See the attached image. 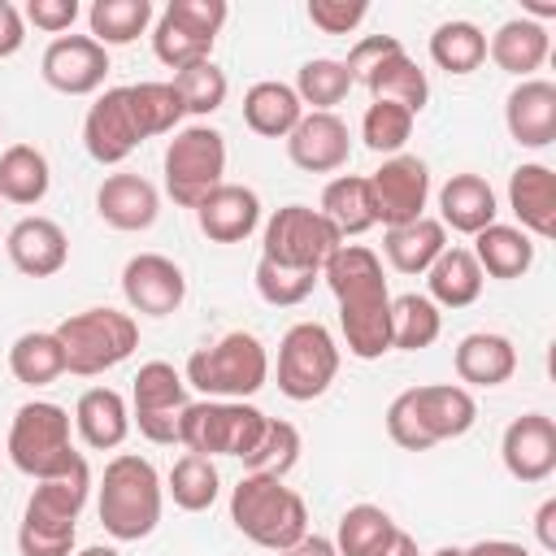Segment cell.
<instances>
[{"mask_svg": "<svg viewBox=\"0 0 556 556\" xmlns=\"http://www.w3.org/2000/svg\"><path fill=\"white\" fill-rule=\"evenodd\" d=\"M321 278L339 304L348 352L356 361H378L382 352H391V291H387L378 252L365 243H339Z\"/></svg>", "mask_w": 556, "mask_h": 556, "instance_id": "1", "label": "cell"}, {"mask_svg": "<svg viewBox=\"0 0 556 556\" xmlns=\"http://www.w3.org/2000/svg\"><path fill=\"white\" fill-rule=\"evenodd\" d=\"M478 421V404L456 382H430L408 387L387 404V434L404 452H430L443 439L469 434Z\"/></svg>", "mask_w": 556, "mask_h": 556, "instance_id": "2", "label": "cell"}, {"mask_svg": "<svg viewBox=\"0 0 556 556\" xmlns=\"http://www.w3.org/2000/svg\"><path fill=\"white\" fill-rule=\"evenodd\" d=\"M91 495V469L87 460L70 465L56 478H43L22 513L17 526V547L22 556H74V534H78V513Z\"/></svg>", "mask_w": 556, "mask_h": 556, "instance_id": "3", "label": "cell"}, {"mask_svg": "<svg viewBox=\"0 0 556 556\" xmlns=\"http://www.w3.org/2000/svg\"><path fill=\"white\" fill-rule=\"evenodd\" d=\"M161 500H165V486H161V473L148 456L139 452H122L104 465V478H100V526L117 539V543H139L156 530L161 521Z\"/></svg>", "mask_w": 556, "mask_h": 556, "instance_id": "4", "label": "cell"}, {"mask_svg": "<svg viewBox=\"0 0 556 556\" xmlns=\"http://www.w3.org/2000/svg\"><path fill=\"white\" fill-rule=\"evenodd\" d=\"M230 521L243 539H252L256 547L282 552L295 539L308 534V508L304 500L269 473H243L230 491Z\"/></svg>", "mask_w": 556, "mask_h": 556, "instance_id": "5", "label": "cell"}, {"mask_svg": "<svg viewBox=\"0 0 556 556\" xmlns=\"http://www.w3.org/2000/svg\"><path fill=\"white\" fill-rule=\"evenodd\" d=\"M269 378V352L256 334L230 330L208 348L187 356V387L204 391V400H248Z\"/></svg>", "mask_w": 556, "mask_h": 556, "instance_id": "6", "label": "cell"}, {"mask_svg": "<svg viewBox=\"0 0 556 556\" xmlns=\"http://www.w3.org/2000/svg\"><path fill=\"white\" fill-rule=\"evenodd\" d=\"M52 334L65 352V374H78V378H96V374L122 365L139 348V321L117 308L70 313Z\"/></svg>", "mask_w": 556, "mask_h": 556, "instance_id": "7", "label": "cell"}, {"mask_svg": "<svg viewBox=\"0 0 556 556\" xmlns=\"http://www.w3.org/2000/svg\"><path fill=\"white\" fill-rule=\"evenodd\" d=\"M9 460L35 482L56 478L70 465H78L83 452H74V443H70V413L52 400L22 404L9 426Z\"/></svg>", "mask_w": 556, "mask_h": 556, "instance_id": "8", "label": "cell"}, {"mask_svg": "<svg viewBox=\"0 0 556 556\" xmlns=\"http://www.w3.org/2000/svg\"><path fill=\"white\" fill-rule=\"evenodd\" d=\"M265 413L243 404V400H200L182 408L178 421V443L195 456H248L265 430Z\"/></svg>", "mask_w": 556, "mask_h": 556, "instance_id": "9", "label": "cell"}, {"mask_svg": "<svg viewBox=\"0 0 556 556\" xmlns=\"http://www.w3.org/2000/svg\"><path fill=\"white\" fill-rule=\"evenodd\" d=\"M339 230L308 204H282L269 222H265V239H261V256L300 274H317L326 269V261L339 252Z\"/></svg>", "mask_w": 556, "mask_h": 556, "instance_id": "10", "label": "cell"}, {"mask_svg": "<svg viewBox=\"0 0 556 556\" xmlns=\"http://www.w3.org/2000/svg\"><path fill=\"white\" fill-rule=\"evenodd\" d=\"M165 191L174 195V204L195 208L213 187H222L226 178V139L213 126H182L174 130V139L165 143Z\"/></svg>", "mask_w": 556, "mask_h": 556, "instance_id": "11", "label": "cell"}, {"mask_svg": "<svg viewBox=\"0 0 556 556\" xmlns=\"http://www.w3.org/2000/svg\"><path fill=\"white\" fill-rule=\"evenodd\" d=\"M339 374V343L321 321H295L278 343V391L295 404L330 391Z\"/></svg>", "mask_w": 556, "mask_h": 556, "instance_id": "12", "label": "cell"}, {"mask_svg": "<svg viewBox=\"0 0 556 556\" xmlns=\"http://www.w3.org/2000/svg\"><path fill=\"white\" fill-rule=\"evenodd\" d=\"M130 421L148 443H178V421L187 408V378L169 361H148L130 387Z\"/></svg>", "mask_w": 556, "mask_h": 556, "instance_id": "13", "label": "cell"}, {"mask_svg": "<svg viewBox=\"0 0 556 556\" xmlns=\"http://www.w3.org/2000/svg\"><path fill=\"white\" fill-rule=\"evenodd\" d=\"M369 204H374V222L391 226H408L417 217H426V200H430V169L421 156H387L369 178Z\"/></svg>", "mask_w": 556, "mask_h": 556, "instance_id": "14", "label": "cell"}, {"mask_svg": "<svg viewBox=\"0 0 556 556\" xmlns=\"http://www.w3.org/2000/svg\"><path fill=\"white\" fill-rule=\"evenodd\" d=\"M143 139H148V135H143L139 117H135L130 87H109L104 96H96V104H91L87 117H83V148H87L91 161L117 165V161H126Z\"/></svg>", "mask_w": 556, "mask_h": 556, "instance_id": "15", "label": "cell"}, {"mask_svg": "<svg viewBox=\"0 0 556 556\" xmlns=\"http://www.w3.org/2000/svg\"><path fill=\"white\" fill-rule=\"evenodd\" d=\"M39 74L61 96H91L109 78V48H100L91 35H56L43 48Z\"/></svg>", "mask_w": 556, "mask_h": 556, "instance_id": "16", "label": "cell"}, {"mask_svg": "<svg viewBox=\"0 0 556 556\" xmlns=\"http://www.w3.org/2000/svg\"><path fill=\"white\" fill-rule=\"evenodd\" d=\"M122 295H126V304H130L135 313H143V317H169V313H178L182 300H187V278H182V269H178L169 256H161V252H139V256H130L126 269H122Z\"/></svg>", "mask_w": 556, "mask_h": 556, "instance_id": "17", "label": "cell"}, {"mask_svg": "<svg viewBox=\"0 0 556 556\" xmlns=\"http://www.w3.org/2000/svg\"><path fill=\"white\" fill-rule=\"evenodd\" d=\"M500 460L517 482H543L556 473V421L547 413H521L504 426Z\"/></svg>", "mask_w": 556, "mask_h": 556, "instance_id": "18", "label": "cell"}, {"mask_svg": "<svg viewBox=\"0 0 556 556\" xmlns=\"http://www.w3.org/2000/svg\"><path fill=\"white\" fill-rule=\"evenodd\" d=\"M287 156L304 174H334L352 156V135L339 113H304L287 135Z\"/></svg>", "mask_w": 556, "mask_h": 556, "instance_id": "19", "label": "cell"}, {"mask_svg": "<svg viewBox=\"0 0 556 556\" xmlns=\"http://www.w3.org/2000/svg\"><path fill=\"white\" fill-rule=\"evenodd\" d=\"M504 126L521 148L556 143V83L521 78L504 100Z\"/></svg>", "mask_w": 556, "mask_h": 556, "instance_id": "20", "label": "cell"}, {"mask_svg": "<svg viewBox=\"0 0 556 556\" xmlns=\"http://www.w3.org/2000/svg\"><path fill=\"white\" fill-rule=\"evenodd\" d=\"M195 222L213 243H243L261 226V195L243 182H222L195 204Z\"/></svg>", "mask_w": 556, "mask_h": 556, "instance_id": "21", "label": "cell"}, {"mask_svg": "<svg viewBox=\"0 0 556 556\" xmlns=\"http://www.w3.org/2000/svg\"><path fill=\"white\" fill-rule=\"evenodd\" d=\"M4 252H9V261H13L17 274H26V278H52L70 261V239H65V230L52 217H22L9 230Z\"/></svg>", "mask_w": 556, "mask_h": 556, "instance_id": "22", "label": "cell"}, {"mask_svg": "<svg viewBox=\"0 0 556 556\" xmlns=\"http://www.w3.org/2000/svg\"><path fill=\"white\" fill-rule=\"evenodd\" d=\"M96 213L113 230H148L161 213V195L143 174H109L96 191Z\"/></svg>", "mask_w": 556, "mask_h": 556, "instance_id": "23", "label": "cell"}, {"mask_svg": "<svg viewBox=\"0 0 556 556\" xmlns=\"http://www.w3.org/2000/svg\"><path fill=\"white\" fill-rule=\"evenodd\" d=\"M508 208L517 213L521 230L534 239L556 235V174L539 161H526L508 178Z\"/></svg>", "mask_w": 556, "mask_h": 556, "instance_id": "24", "label": "cell"}, {"mask_svg": "<svg viewBox=\"0 0 556 556\" xmlns=\"http://www.w3.org/2000/svg\"><path fill=\"white\" fill-rule=\"evenodd\" d=\"M452 365H456V378L469 382V387H500L517 374V348H513L508 334L473 330L456 343Z\"/></svg>", "mask_w": 556, "mask_h": 556, "instance_id": "25", "label": "cell"}, {"mask_svg": "<svg viewBox=\"0 0 556 556\" xmlns=\"http://www.w3.org/2000/svg\"><path fill=\"white\" fill-rule=\"evenodd\" d=\"M500 204H495V191L482 174H452L443 187H439V222L460 230V235H478L495 222Z\"/></svg>", "mask_w": 556, "mask_h": 556, "instance_id": "26", "label": "cell"}, {"mask_svg": "<svg viewBox=\"0 0 556 556\" xmlns=\"http://www.w3.org/2000/svg\"><path fill=\"white\" fill-rule=\"evenodd\" d=\"M552 52V39H547V26L543 22H530V17H508L491 39H486V56L513 74V78H530Z\"/></svg>", "mask_w": 556, "mask_h": 556, "instance_id": "27", "label": "cell"}, {"mask_svg": "<svg viewBox=\"0 0 556 556\" xmlns=\"http://www.w3.org/2000/svg\"><path fill=\"white\" fill-rule=\"evenodd\" d=\"M74 426H78V434H83L87 447L109 452V447H117L130 434V408H126L122 391H113V387H87L78 395V404H74Z\"/></svg>", "mask_w": 556, "mask_h": 556, "instance_id": "28", "label": "cell"}, {"mask_svg": "<svg viewBox=\"0 0 556 556\" xmlns=\"http://www.w3.org/2000/svg\"><path fill=\"white\" fill-rule=\"evenodd\" d=\"M300 117H304V104H300L295 87H287V83H278V78L252 83V87L243 91V122H248V130H256L261 139H287Z\"/></svg>", "mask_w": 556, "mask_h": 556, "instance_id": "29", "label": "cell"}, {"mask_svg": "<svg viewBox=\"0 0 556 556\" xmlns=\"http://www.w3.org/2000/svg\"><path fill=\"white\" fill-rule=\"evenodd\" d=\"M469 252H473L478 269L500 282H513L534 265V239L521 226H504V222H491L486 230H478Z\"/></svg>", "mask_w": 556, "mask_h": 556, "instance_id": "30", "label": "cell"}, {"mask_svg": "<svg viewBox=\"0 0 556 556\" xmlns=\"http://www.w3.org/2000/svg\"><path fill=\"white\" fill-rule=\"evenodd\" d=\"M482 282H486V274L478 269L469 248H443L439 261L426 269V287H430L426 300L443 304V308H469L482 295Z\"/></svg>", "mask_w": 556, "mask_h": 556, "instance_id": "31", "label": "cell"}, {"mask_svg": "<svg viewBox=\"0 0 556 556\" xmlns=\"http://www.w3.org/2000/svg\"><path fill=\"white\" fill-rule=\"evenodd\" d=\"M443 248H447V226L439 217H417V222L391 226L382 235V252H387L391 269H400V274H426Z\"/></svg>", "mask_w": 556, "mask_h": 556, "instance_id": "32", "label": "cell"}, {"mask_svg": "<svg viewBox=\"0 0 556 556\" xmlns=\"http://www.w3.org/2000/svg\"><path fill=\"white\" fill-rule=\"evenodd\" d=\"M48 187H52V169L35 143H9L0 152V200L26 208V204H39Z\"/></svg>", "mask_w": 556, "mask_h": 556, "instance_id": "33", "label": "cell"}, {"mask_svg": "<svg viewBox=\"0 0 556 556\" xmlns=\"http://www.w3.org/2000/svg\"><path fill=\"white\" fill-rule=\"evenodd\" d=\"M317 213L339 230V239L365 235L369 226H378V222H374V204H369V182L356 178V174L330 178L326 191H321V208H317Z\"/></svg>", "mask_w": 556, "mask_h": 556, "instance_id": "34", "label": "cell"}, {"mask_svg": "<svg viewBox=\"0 0 556 556\" xmlns=\"http://www.w3.org/2000/svg\"><path fill=\"white\" fill-rule=\"evenodd\" d=\"M9 374L22 387H48L65 374V352L52 330H26L9 348Z\"/></svg>", "mask_w": 556, "mask_h": 556, "instance_id": "35", "label": "cell"}, {"mask_svg": "<svg viewBox=\"0 0 556 556\" xmlns=\"http://www.w3.org/2000/svg\"><path fill=\"white\" fill-rule=\"evenodd\" d=\"M369 91H374V100H391V104H404L413 117L426 109V100H430V83H426V70L400 48L395 56H387L374 74H369V83H365Z\"/></svg>", "mask_w": 556, "mask_h": 556, "instance_id": "36", "label": "cell"}, {"mask_svg": "<svg viewBox=\"0 0 556 556\" xmlns=\"http://www.w3.org/2000/svg\"><path fill=\"white\" fill-rule=\"evenodd\" d=\"M395 530H400V526L391 521L387 508H378V504H352V508L339 517L334 552H339V556H378V552L391 543Z\"/></svg>", "mask_w": 556, "mask_h": 556, "instance_id": "37", "label": "cell"}, {"mask_svg": "<svg viewBox=\"0 0 556 556\" xmlns=\"http://www.w3.org/2000/svg\"><path fill=\"white\" fill-rule=\"evenodd\" d=\"M87 26L100 48H122V43H135L152 26V4L148 0H96L87 9Z\"/></svg>", "mask_w": 556, "mask_h": 556, "instance_id": "38", "label": "cell"}, {"mask_svg": "<svg viewBox=\"0 0 556 556\" xmlns=\"http://www.w3.org/2000/svg\"><path fill=\"white\" fill-rule=\"evenodd\" d=\"M443 334V313L426 295L408 291L391 300V348L400 352H421Z\"/></svg>", "mask_w": 556, "mask_h": 556, "instance_id": "39", "label": "cell"}, {"mask_svg": "<svg viewBox=\"0 0 556 556\" xmlns=\"http://www.w3.org/2000/svg\"><path fill=\"white\" fill-rule=\"evenodd\" d=\"M213 43H217V39H208V35L191 30V26H187V22H178L169 9H161L156 26H152V52H156V61H161V65H169L174 74H178V70H187V65L213 61Z\"/></svg>", "mask_w": 556, "mask_h": 556, "instance_id": "40", "label": "cell"}, {"mask_svg": "<svg viewBox=\"0 0 556 556\" xmlns=\"http://www.w3.org/2000/svg\"><path fill=\"white\" fill-rule=\"evenodd\" d=\"M430 61L447 74H473L486 61V35L473 22H443L430 35Z\"/></svg>", "mask_w": 556, "mask_h": 556, "instance_id": "41", "label": "cell"}, {"mask_svg": "<svg viewBox=\"0 0 556 556\" xmlns=\"http://www.w3.org/2000/svg\"><path fill=\"white\" fill-rule=\"evenodd\" d=\"M352 87L356 83H352L348 65L334 56H313L295 74V96H300V104H313V113H334V104H343Z\"/></svg>", "mask_w": 556, "mask_h": 556, "instance_id": "42", "label": "cell"}, {"mask_svg": "<svg viewBox=\"0 0 556 556\" xmlns=\"http://www.w3.org/2000/svg\"><path fill=\"white\" fill-rule=\"evenodd\" d=\"M165 491L174 495V504H178L182 513H204V508H213V500H217V491H222V473H217V465H213L208 456L187 452V456L174 460Z\"/></svg>", "mask_w": 556, "mask_h": 556, "instance_id": "43", "label": "cell"}, {"mask_svg": "<svg viewBox=\"0 0 556 556\" xmlns=\"http://www.w3.org/2000/svg\"><path fill=\"white\" fill-rule=\"evenodd\" d=\"M295 460H300V430L291 421H278V417L265 421L256 447L243 456L248 473H269V478H287L295 469Z\"/></svg>", "mask_w": 556, "mask_h": 556, "instance_id": "44", "label": "cell"}, {"mask_svg": "<svg viewBox=\"0 0 556 556\" xmlns=\"http://www.w3.org/2000/svg\"><path fill=\"white\" fill-rule=\"evenodd\" d=\"M130 104H135V117H139V126H143L148 139L174 135L178 122L187 117V109H182L174 83H135V87H130Z\"/></svg>", "mask_w": 556, "mask_h": 556, "instance_id": "45", "label": "cell"}, {"mask_svg": "<svg viewBox=\"0 0 556 556\" xmlns=\"http://www.w3.org/2000/svg\"><path fill=\"white\" fill-rule=\"evenodd\" d=\"M174 91H178L187 113L208 117V113H217L226 104L230 83H226V70H217L213 61H200V65H187V70L174 74Z\"/></svg>", "mask_w": 556, "mask_h": 556, "instance_id": "46", "label": "cell"}, {"mask_svg": "<svg viewBox=\"0 0 556 556\" xmlns=\"http://www.w3.org/2000/svg\"><path fill=\"white\" fill-rule=\"evenodd\" d=\"M413 135V113L404 104H391V100H374L361 117V139L369 152H387V156H400V148L408 143Z\"/></svg>", "mask_w": 556, "mask_h": 556, "instance_id": "47", "label": "cell"}, {"mask_svg": "<svg viewBox=\"0 0 556 556\" xmlns=\"http://www.w3.org/2000/svg\"><path fill=\"white\" fill-rule=\"evenodd\" d=\"M317 274H300V269H287V265H274V261H256V295L274 308H291L300 300H308Z\"/></svg>", "mask_w": 556, "mask_h": 556, "instance_id": "48", "label": "cell"}, {"mask_svg": "<svg viewBox=\"0 0 556 556\" xmlns=\"http://www.w3.org/2000/svg\"><path fill=\"white\" fill-rule=\"evenodd\" d=\"M369 4L365 0H308V22L321 35H348L365 22Z\"/></svg>", "mask_w": 556, "mask_h": 556, "instance_id": "49", "label": "cell"}, {"mask_svg": "<svg viewBox=\"0 0 556 556\" xmlns=\"http://www.w3.org/2000/svg\"><path fill=\"white\" fill-rule=\"evenodd\" d=\"M404 43L395 39V35H365V39H356L352 43V52H348V74H352V83H369V74L387 61V56H395Z\"/></svg>", "mask_w": 556, "mask_h": 556, "instance_id": "50", "label": "cell"}, {"mask_svg": "<svg viewBox=\"0 0 556 556\" xmlns=\"http://www.w3.org/2000/svg\"><path fill=\"white\" fill-rule=\"evenodd\" d=\"M165 9H169L178 22H187L191 30L208 35V39H217V30H222V26H226V17H230L226 0H169Z\"/></svg>", "mask_w": 556, "mask_h": 556, "instance_id": "51", "label": "cell"}, {"mask_svg": "<svg viewBox=\"0 0 556 556\" xmlns=\"http://www.w3.org/2000/svg\"><path fill=\"white\" fill-rule=\"evenodd\" d=\"M22 17H26L35 30L65 35V30L78 22V0H26Z\"/></svg>", "mask_w": 556, "mask_h": 556, "instance_id": "52", "label": "cell"}, {"mask_svg": "<svg viewBox=\"0 0 556 556\" xmlns=\"http://www.w3.org/2000/svg\"><path fill=\"white\" fill-rule=\"evenodd\" d=\"M22 43H26V17L13 0H0V61L22 52Z\"/></svg>", "mask_w": 556, "mask_h": 556, "instance_id": "53", "label": "cell"}, {"mask_svg": "<svg viewBox=\"0 0 556 556\" xmlns=\"http://www.w3.org/2000/svg\"><path fill=\"white\" fill-rule=\"evenodd\" d=\"M534 534L543 552H556V500H543L534 513Z\"/></svg>", "mask_w": 556, "mask_h": 556, "instance_id": "54", "label": "cell"}, {"mask_svg": "<svg viewBox=\"0 0 556 556\" xmlns=\"http://www.w3.org/2000/svg\"><path fill=\"white\" fill-rule=\"evenodd\" d=\"M278 556H339V552H334V539H326V534H304V539H295L291 547H282Z\"/></svg>", "mask_w": 556, "mask_h": 556, "instance_id": "55", "label": "cell"}, {"mask_svg": "<svg viewBox=\"0 0 556 556\" xmlns=\"http://www.w3.org/2000/svg\"><path fill=\"white\" fill-rule=\"evenodd\" d=\"M465 556H530V547H521L513 539H482V543L465 547Z\"/></svg>", "mask_w": 556, "mask_h": 556, "instance_id": "56", "label": "cell"}, {"mask_svg": "<svg viewBox=\"0 0 556 556\" xmlns=\"http://www.w3.org/2000/svg\"><path fill=\"white\" fill-rule=\"evenodd\" d=\"M378 556H421V552H417V539H413L408 530H395V534H391V543H387Z\"/></svg>", "mask_w": 556, "mask_h": 556, "instance_id": "57", "label": "cell"}, {"mask_svg": "<svg viewBox=\"0 0 556 556\" xmlns=\"http://www.w3.org/2000/svg\"><path fill=\"white\" fill-rule=\"evenodd\" d=\"M78 556H122V552H117V547H100V543H96V547H83Z\"/></svg>", "mask_w": 556, "mask_h": 556, "instance_id": "58", "label": "cell"}, {"mask_svg": "<svg viewBox=\"0 0 556 556\" xmlns=\"http://www.w3.org/2000/svg\"><path fill=\"white\" fill-rule=\"evenodd\" d=\"M430 556H465V547H439V552H430Z\"/></svg>", "mask_w": 556, "mask_h": 556, "instance_id": "59", "label": "cell"}]
</instances>
